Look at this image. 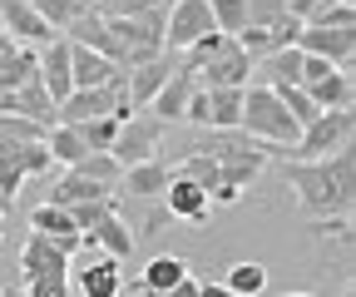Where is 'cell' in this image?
<instances>
[{"label":"cell","instance_id":"cell-14","mask_svg":"<svg viewBox=\"0 0 356 297\" xmlns=\"http://www.w3.org/2000/svg\"><path fill=\"white\" fill-rule=\"evenodd\" d=\"M30 228H35V233H44V238H50V243L60 248V252H70V258L84 248V233L74 228L70 208H60V203H40L35 214H30Z\"/></svg>","mask_w":356,"mask_h":297},{"label":"cell","instance_id":"cell-1","mask_svg":"<svg viewBox=\"0 0 356 297\" xmlns=\"http://www.w3.org/2000/svg\"><path fill=\"white\" fill-rule=\"evenodd\" d=\"M287 188L297 193V208L312 223H327V218H351V203H356V154L351 144L327 154V159H312V163H292L277 159Z\"/></svg>","mask_w":356,"mask_h":297},{"label":"cell","instance_id":"cell-11","mask_svg":"<svg viewBox=\"0 0 356 297\" xmlns=\"http://www.w3.org/2000/svg\"><path fill=\"white\" fill-rule=\"evenodd\" d=\"M292 45L302 55H317L337 70H351V55H356V30H317V25H302Z\"/></svg>","mask_w":356,"mask_h":297},{"label":"cell","instance_id":"cell-21","mask_svg":"<svg viewBox=\"0 0 356 297\" xmlns=\"http://www.w3.org/2000/svg\"><path fill=\"white\" fill-rule=\"evenodd\" d=\"M163 203H168V214L173 218H184V223H208V193L203 188H193L188 179H168V188H163Z\"/></svg>","mask_w":356,"mask_h":297},{"label":"cell","instance_id":"cell-27","mask_svg":"<svg viewBox=\"0 0 356 297\" xmlns=\"http://www.w3.org/2000/svg\"><path fill=\"white\" fill-rule=\"evenodd\" d=\"M50 124H35L20 114H0V149H20V144H44Z\"/></svg>","mask_w":356,"mask_h":297},{"label":"cell","instance_id":"cell-24","mask_svg":"<svg viewBox=\"0 0 356 297\" xmlns=\"http://www.w3.org/2000/svg\"><path fill=\"white\" fill-rule=\"evenodd\" d=\"M124 278H119V258H99L95 268L79 273V292L84 297H119Z\"/></svg>","mask_w":356,"mask_h":297},{"label":"cell","instance_id":"cell-41","mask_svg":"<svg viewBox=\"0 0 356 297\" xmlns=\"http://www.w3.org/2000/svg\"><path fill=\"white\" fill-rule=\"evenodd\" d=\"M10 203H15V198H6V193H0V223H6V214H10Z\"/></svg>","mask_w":356,"mask_h":297},{"label":"cell","instance_id":"cell-4","mask_svg":"<svg viewBox=\"0 0 356 297\" xmlns=\"http://www.w3.org/2000/svg\"><path fill=\"white\" fill-rule=\"evenodd\" d=\"M238 129L252 134L257 144H297V119L282 109V99L267 90V84H257V90H243V119H238Z\"/></svg>","mask_w":356,"mask_h":297},{"label":"cell","instance_id":"cell-22","mask_svg":"<svg viewBox=\"0 0 356 297\" xmlns=\"http://www.w3.org/2000/svg\"><path fill=\"white\" fill-rule=\"evenodd\" d=\"M297 90H307V99L317 109H351V70H332L312 84H297Z\"/></svg>","mask_w":356,"mask_h":297},{"label":"cell","instance_id":"cell-2","mask_svg":"<svg viewBox=\"0 0 356 297\" xmlns=\"http://www.w3.org/2000/svg\"><path fill=\"white\" fill-rule=\"evenodd\" d=\"M351 134H356V114H351V109H322V114L297 134V144H273V149H267V159L312 163V159H327V154L346 149Z\"/></svg>","mask_w":356,"mask_h":297},{"label":"cell","instance_id":"cell-31","mask_svg":"<svg viewBox=\"0 0 356 297\" xmlns=\"http://www.w3.org/2000/svg\"><path fill=\"white\" fill-rule=\"evenodd\" d=\"M262 70H267V84H302V50L287 45V50H277V55H267Z\"/></svg>","mask_w":356,"mask_h":297},{"label":"cell","instance_id":"cell-6","mask_svg":"<svg viewBox=\"0 0 356 297\" xmlns=\"http://www.w3.org/2000/svg\"><path fill=\"white\" fill-rule=\"evenodd\" d=\"M124 84H129V74H114L109 84H99V90H70V95L60 99V109H55V124H84V119H104V114L129 119V109H124Z\"/></svg>","mask_w":356,"mask_h":297},{"label":"cell","instance_id":"cell-28","mask_svg":"<svg viewBox=\"0 0 356 297\" xmlns=\"http://www.w3.org/2000/svg\"><path fill=\"white\" fill-rule=\"evenodd\" d=\"M44 149H50V159H55V163H65V168H70V163H79L84 154H95V149H89V144L70 129V124H55V129L44 134Z\"/></svg>","mask_w":356,"mask_h":297},{"label":"cell","instance_id":"cell-3","mask_svg":"<svg viewBox=\"0 0 356 297\" xmlns=\"http://www.w3.org/2000/svg\"><path fill=\"white\" fill-rule=\"evenodd\" d=\"M20 278H25V292L35 297H70V252H60L44 233L30 228L20 248Z\"/></svg>","mask_w":356,"mask_h":297},{"label":"cell","instance_id":"cell-13","mask_svg":"<svg viewBox=\"0 0 356 297\" xmlns=\"http://www.w3.org/2000/svg\"><path fill=\"white\" fill-rule=\"evenodd\" d=\"M0 30H6L10 40H35L40 50L60 40L50 25H44V20L35 15V6H30V0H0Z\"/></svg>","mask_w":356,"mask_h":297},{"label":"cell","instance_id":"cell-19","mask_svg":"<svg viewBox=\"0 0 356 297\" xmlns=\"http://www.w3.org/2000/svg\"><path fill=\"white\" fill-rule=\"evenodd\" d=\"M114 74H124V70H114L104 55L84 50V45H70V84L74 90H99V84H109Z\"/></svg>","mask_w":356,"mask_h":297},{"label":"cell","instance_id":"cell-7","mask_svg":"<svg viewBox=\"0 0 356 297\" xmlns=\"http://www.w3.org/2000/svg\"><path fill=\"white\" fill-rule=\"evenodd\" d=\"M163 129H168V124H163V119H154L149 109H144V114H129V119H119V134H114V144H109V159H114L119 168H129V163H144V159H159Z\"/></svg>","mask_w":356,"mask_h":297},{"label":"cell","instance_id":"cell-8","mask_svg":"<svg viewBox=\"0 0 356 297\" xmlns=\"http://www.w3.org/2000/svg\"><path fill=\"white\" fill-rule=\"evenodd\" d=\"M252 70H257V65L243 55V45L228 35V40H222V50H218L203 70H193V84H198V90H248V74H252Z\"/></svg>","mask_w":356,"mask_h":297},{"label":"cell","instance_id":"cell-33","mask_svg":"<svg viewBox=\"0 0 356 297\" xmlns=\"http://www.w3.org/2000/svg\"><path fill=\"white\" fill-rule=\"evenodd\" d=\"M30 6H35V15L50 25L55 35H65V25L74 15H84V0H30Z\"/></svg>","mask_w":356,"mask_h":297},{"label":"cell","instance_id":"cell-35","mask_svg":"<svg viewBox=\"0 0 356 297\" xmlns=\"http://www.w3.org/2000/svg\"><path fill=\"white\" fill-rule=\"evenodd\" d=\"M70 168H74V174H84V179H104V184H119V174H124L109 154H84V159L70 163Z\"/></svg>","mask_w":356,"mask_h":297},{"label":"cell","instance_id":"cell-12","mask_svg":"<svg viewBox=\"0 0 356 297\" xmlns=\"http://www.w3.org/2000/svg\"><path fill=\"white\" fill-rule=\"evenodd\" d=\"M55 159H50V149L44 144H20V149H0V193L6 198H15L20 193V184L30 179V174H44Z\"/></svg>","mask_w":356,"mask_h":297},{"label":"cell","instance_id":"cell-23","mask_svg":"<svg viewBox=\"0 0 356 297\" xmlns=\"http://www.w3.org/2000/svg\"><path fill=\"white\" fill-rule=\"evenodd\" d=\"M173 179H188L193 188H203L208 198L222 188V174H218V159H208V154H188V159H178V168H173Z\"/></svg>","mask_w":356,"mask_h":297},{"label":"cell","instance_id":"cell-5","mask_svg":"<svg viewBox=\"0 0 356 297\" xmlns=\"http://www.w3.org/2000/svg\"><path fill=\"white\" fill-rule=\"evenodd\" d=\"M70 218H74V228L84 233V243H99L109 258L124 263L129 252H134V233H129V223H124V214H119V203H74Z\"/></svg>","mask_w":356,"mask_h":297},{"label":"cell","instance_id":"cell-43","mask_svg":"<svg viewBox=\"0 0 356 297\" xmlns=\"http://www.w3.org/2000/svg\"><path fill=\"white\" fill-rule=\"evenodd\" d=\"M287 297H312V292H287Z\"/></svg>","mask_w":356,"mask_h":297},{"label":"cell","instance_id":"cell-32","mask_svg":"<svg viewBox=\"0 0 356 297\" xmlns=\"http://www.w3.org/2000/svg\"><path fill=\"white\" fill-rule=\"evenodd\" d=\"M70 129L95 149V154H109V144H114V134H119V119L114 114H104V119H84V124H70Z\"/></svg>","mask_w":356,"mask_h":297},{"label":"cell","instance_id":"cell-9","mask_svg":"<svg viewBox=\"0 0 356 297\" xmlns=\"http://www.w3.org/2000/svg\"><path fill=\"white\" fill-rule=\"evenodd\" d=\"M213 30H218V25H213L208 0H173V6H168V25H163V45L184 55L193 40H203V35H213Z\"/></svg>","mask_w":356,"mask_h":297},{"label":"cell","instance_id":"cell-17","mask_svg":"<svg viewBox=\"0 0 356 297\" xmlns=\"http://www.w3.org/2000/svg\"><path fill=\"white\" fill-rule=\"evenodd\" d=\"M114 188L119 184L84 179V174H74V168H65V179L50 188V203H60V208H74V203H114Z\"/></svg>","mask_w":356,"mask_h":297},{"label":"cell","instance_id":"cell-29","mask_svg":"<svg viewBox=\"0 0 356 297\" xmlns=\"http://www.w3.org/2000/svg\"><path fill=\"white\" fill-rule=\"evenodd\" d=\"M222 287H228L233 297H257L267 287V268L262 263H233L228 278H222Z\"/></svg>","mask_w":356,"mask_h":297},{"label":"cell","instance_id":"cell-30","mask_svg":"<svg viewBox=\"0 0 356 297\" xmlns=\"http://www.w3.org/2000/svg\"><path fill=\"white\" fill-rule=\"evenodd\" d=\"M302 25H317V30H356V6H346V0H322V6L312 10Z\"/></svg>","mask_w":356,"mask_h":297},{"label":"cell","instance_id":"cell-40","mask_svg":"<svg viewBox=\"0 0 356 297\" xmlns=\"http://www.w3.org/2000/svg\"><path fill=\"white\" fill-rule=\"evenodd\" d=\"M0 297H35V292H25V287H0Z\"/></svg>","mask_w":356,"mask_h":297},{"label":"cell","instance_id":"cell-39","mask_svg":"<svg viewBox=\"0 0 356 297\" xmlns=\"http://www.w3.org/2000/svg\"><path fill=\"white\" fill-rule=\"evenodd\" d=\"M198 297H233L222 282H198Z\"/></svg>","mask_w":356,"mask_h":297},{"label":"cell","instance_id":"cell-44","mask_svg":"<svg viewBox=\"0 0 356 297\" xmlns=\"http://www.w3.org/2000/svg\"><path fill=\"white\" fill-rule=\"evenodd\" d=\"M346 6H351V0H346Z\"/></svg>","mask_w":356,"mask_h":297},{"label":"cell","instance_id":"cell-42","mask_svg":"<svg viewBox=\"0 0 356 297\" xmlns=\"http://www.w3.org/2000/svg\"><path fill=\"white\" fill-rule=\"evenodd\" d=\"M341 297H356V287H346V292H341Z\"/></svg>","mask_w":356,"mask_h":297},{"label":"cell","instance_id":"cell-10","mask_svg":"<svg viewBox=\"0 0 356 297\" xmlns=\"http://www.w3.org/2000/svg\"><path fill=\"white\" fill-rule=\"evenodd\" d=\"M178 50H163V55H154L149 65H139V70H129V84H124V109L129 114H144L149 109V99L163 90V79L178 70Z\"/></svg>","mask_w":356,"mask_h":297},{"label":"cell","instance_id":"cell-16","mask_svg":"<svg viewBox=\"0 0 356 297\" xmlns=\"http://www.w3.org/2000/svg\"><path fill=\"white\" fill-rule=\"evenodd\" d=\"M297 20L287 15V20H277V25H262V30H243L238 35V45H243V55L252 60V65H262L267 55H277V50H287L292 40H297Z\"/></svg>","mask_w":356,"mask_h":297},{"label":"cell","instance_id":"cell-38","mask_svg":"<svg viewBox=\"0 0 356 297\" xmlns=\"http://www.w3.org/2000/svg\"><path fill=\"white\" fill-rule=\"evenodd\" d=\"M282 6H287V15H292V20L302 25V20H307L312 10H317V6H322V0H282Z\"/></svg>","mask_w":356,"mask_h":297},{"label":"cell","instance_id":"cell-36","mask_svg":"<svg viewBox=\"0 0 356 297\" xmlns=\"http://www.w3.org/2000/svg\"><path fill=\"white\" fill-rule=\"evenodd\" d=\"M277 20H287V6H282V0H248V30L277 25Z\"/></svg>","mask_w":356,"mask_h":297},{"label":"cell","instance_id":"cell-20","mask_svg":"<svg viewBox=\"0 0 356 297\" xmlns=\"http://www.w3.org/2000/svg\"><path fill=\"white\" fill-rule=\"evenodd\" d=\"M168 179H173V168H168V163L144 159V163H129L124 174H119V188H124V193H134V198H154V193H163V188H168Z\"/></svg>","mask_w":356,"mask_h":297},{"label":"cell","instance_id":"cell-25","mask_svg":"<svg viewBox=\"0 0 356 297\" xmlns=\"http://www.w3.org/2000/svg\"><path fill=\"white\" fill-rule=\"evenodd\" d=\"M40 74V55L35 50H10L6 60H0V95L20 90V84H30Z\"/></svg>","mask_w":356,"mask_h":297},{"label":"cell","instance_id":"cell-37","mask_svg":"<svg viewBox=\"0 0 356 297\" xmlns=\"http://www.w3.org/2000/svg\"><path fill=\"white\" fill-rule=\"evenodd\" d=\"M139 297H198V282L184 278V282H173V287H159V292H139Z\"/></svg>","mask_w":356,"mask_h":297},{"label":"cell","instance_id":"cell-34","mask_svg":"<svg viewBox=\"0 0 356 297\" xmlns=\"http://www.w3.org/2000/svg\"><path fill=\"white\" fill-rule=\"evenodd\" d=\"M208 10H213V25L222 35H243L248 30V0H208Z\"/></svg>","mask_w":356,"mask_h":297},{"label":"cell","instance_id":"cell-18","mask_svg":"<svg viewBox=\"0 0 356 297\" xmlns=\"http://www.w3.org/2000/svg\"><path fill=\"white\" fill-rule=\"evenodd\" d=\"M40 84H44V95L55 99V109H60V99L74 90V84H70V40H65V35L55 40V45L40 50Z\"/></svg>","mask_w":356,"mask_h":297},{"label":"cell","instance_id":"cell-26","mask_svg":"<svg viewBox=\"0 0 356 297\" xmlns=\"http://www.w3.org/2000/svg\"><path fill=\"white\" fill-rule=\"evenodd\" d=\"M184 278H188V263H184V258H173V252H159V258L144 268V278H139V292H159V287L184 282Z\"/></svg>","mask_w":356,"mask_h":297},{"label":"cell","instance_id":"cell-15","mask_svg":"<svg viewBox=\"0 0 356 297\" xmlns=\"http://www.w3.org/2000/svg\"><path fill=\"white\" fill-rule=\"evenodd\" d=\"M193 90H198V84H193V70L178 60V70L163 79V90L149 99V114H154V119H163V124L184 119V109H188V95H193Z\"/></svg>","mask_w":356,"mask_h":297}]
</instances>
